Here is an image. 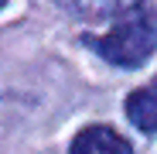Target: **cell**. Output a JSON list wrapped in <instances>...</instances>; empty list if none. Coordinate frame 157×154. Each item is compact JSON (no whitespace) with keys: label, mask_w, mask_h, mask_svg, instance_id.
I'll use <instances>...</instances> for the list:
<instances>
[{"label":"cell","mask_w":157,"mask_h":154,"mask_svg":"<svg viewBox=\"0 0 157 154\" xmlns=\"http://www.w3.org/2000/svg\"><path fill=\"white\" fill-rule=\"evenodd\" d=\"M82 41L116 69H137L157 51V10L126 7L106 34H82Z\"/></svg>","instance_id":"6da1fadb"},{"label":"cell","mask_w":157,"mask_h":154,"mask_svg":"<svg viewBox=\"0 0 157 154\" xmlns=\"http://www.w3.org/2000/svg\"><path fill=\"white\" fill-rule=\"evenodd\" d=\"M0 7H4V0H0Z\"/></svg>","instance_id":"277c9868"},{"label":"cell","mask_w":157,"mask_h":154,"mask_svg":"<svg viewBox=\"0 0 157 154\" xmlns=\"http://www.w3.org/2000/svg\"><path fill=\"white\" fill-rule=\"evenodd\" d=\"M126 116L133 127H140L147 134L157 130V79H150L147 86H140L126 96Z\"/></svg>","instance_id":"3957f363"},{"label":"cell","mask_w":157,"mask_h":154,"mask_svg":"<svg viewBox=\"0 0 157 154\" xmlns=\"http://www.w3.org/2000/svg\"><path fill=\"white\" fill-rule=\"evenodd\" d=\"M68 154H133L126 137H120L113 127H102V123H92L86 130H78Z\"/></svg>","instance_id":"7a4b0ae2"}]
</instances>
